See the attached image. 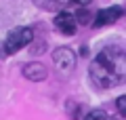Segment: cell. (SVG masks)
I'll list each match as a JSON object with an SVG mask.
<instances>
[{"mask_svg": "<svg viewBox=\"0 0 126 120\" xmlns=\"http://www.w3.org/2000/svg\"><path fill=\"white\" fill-rule=\"evenodd\" d=\"M126 63H124V53L120 49H107L94 57L90 63V76H93L94 84L109 89L116 86L124 80Z\"/></svg>", "mask_w": 126, "mask_h": 120, "instance_id": "1", "label": "cell"}, {"mask_svg": "<svg viewBox=\"0 0 126 120\" xmlns=\"http://www.w3.org/2000/svg\"><path fill=\"white\" fill-rule=\"evenodd\" d=\"M122 17V6H109V9H101L94 17L93 25L101 27V25H109V23H116Z\"/></svg>", "mask_w": 126, "mask_h": 120, "instance_id": "5", "label": "cell"}, {"mask_svg": "<svg viewBox=\"0 0 126 120\" xmlns=\"http://www.w3.org/2000/svg\"><path fill=\"white\" fill-rule=\"evenodd\" d=\"M118 110H120V114L126 112V97H118Z\"/></svg>", "mask_w": 126, "mask_h": 120, "instance_id": "8", "label": "cell"}, {"mask_svg": "<svg viewBox=\"0 0 126 120\" xmlns=\"http://www.w3.org/2000/svg\"><path fill=\"white\" fill-rule=\"evenodd\" d=\"M84 120H113V118H111V116H107L103 110H94V112H90Z\"/></svg>", "mask_w": 126, "mask_h": 120, "instance_id": "7", "label": "cell"}, {"mask_svg": "<svg viewBox=\"0 0 126 120\" xmlns=\"http://www.w3.org/2000/svg\"><path fill=\"white\" fill-rule=\"evenodd\" d=\"M53 61H55V65H57L61 72L69 74V72L76 67V55H74L72 49L61 46V49H57V51L53 53Z\"/></svg>", "mask_w": 126, "mask_h": 120, "instance_id": "3", "label": "cell"}, {"mask_svg": "<svg viewBox=\"0 0 126 120\" xmlns=\"http://www.w3.org/2000/svg\"><path fill=\"white\" fill-rule=\"evenodd\" d=\"M32 40H34V32H32L30 27H15V30L6 36L4 51L9 55H15V53H19L23 46H27Z\"/></svg>", "mask_w": 126, "mask_h": 120, "instance_id": "2", "label": "cell"}, {"mask_svg": "<svg viewBox=\"0 0 126 120\" xmlns=\"http://www.w3.org/2000/svg\"><path fill=\"white\" fill-rule=\"evenodd\" d=\"M53 23H55V27H57L61 34H65V36L76 34V30H78V21H76V17H74L72 13H67V11H61L59 15H55Z\"/></svg>", "mask_w": 126, "mask_h": 120, "instance_id": "4", "label": "cell"}, {"mask_svg": "<svg viewBox=\"0 0 126 120\" xmlns=\"http://www.w3.org/2000/svg\"><path fill=\"white\" fill-rule=\"evenodd\" d=\"M74 2H76V4H82V6H84V4H88V2H93V0H74Z\"/></svg>", "mask_w": 126, "mask_h": 120, "instance_id": "9", "label": "cell"}, {"mask_svg": "<svg viewBox=\"0 0 126 120\" xmlns=\"http://www.w3.org/2000/svg\"><path fill=\"white\" fill-rule=\"evenodd\" d=\"M23 76L27 80H34V82H40V80L46 78V67L42 63H27L23 67Z\"/></svg>", "mask_w": 126, "mask_h": 120, "instance_id": "6", "label": "cell"}]
</instances>
